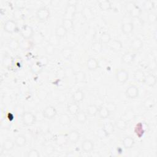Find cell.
I'll return each instance as SVG.
<instances>
[{"label": "cell", "instance_id": "obj_1", "mask_svg": "<svg viewBox=\"0 0 157 157\" xmlns=\"http://www.w3.org/2000/svg\"><path fill=\"white\" fill-rule=\"evenodd\" d=\"M21 119L23 124L26 126H31L37 121L36 115L29 111H25L21 116Z\"/></svg>", "mask_w": 157, "mask_h": 157}, {"label": "cell", "instance_id": "obj_2", "mask_svg": "<svg viewBox=\"0 0 157 157\" xmlns=\"http://www.w3.org/2000/svg\"><path fill=\"white\" fill-rule=\"evenodd\" d=\"M50 15V12L49 9L45 7V6H42L39 7L36 13V17L38 20L40 21H47Z\"/></svg>", "mask_w": 157, "mask_h": 157}, {"label": "cell", "instance_id": "obj_3", "mask_svg": "<svg viewBox=\"0 0 157 157\" xmlns=\"http://www.w3.org/2000/svg\"><path fill=\"white\" fill-rule=\"evenodd\" d=\"M19 31L20 35L24 39H31L34 33L33 28L28 25H23Z\"/></svg>", "mask_w": 157, "mask_h": 157}, {"label": "cell", "instance_id": "obj_4", "mask_svg": "<svg viewBox=\"0 0 157 157\" xmlns=\"http://www.w3.org/2000/svg\"><path fill=\"white\" fill-rule=\"evenodd\" d=\"M3 28L8 33H13L18 31V25L15 20L9 19L4 22Z\"/></svg>", "mask_w": 157, "mask_h": 157}, {"label": "cell", "instance_id": "obj_5", "mask_svg": "<svg viewBox=\"0 0 157 157\" xmlns=\"http://www.w3.org/2000/svg\"><path fill=\"white\" fill-rule=\"evenodd\" d=\"M77 4H67L65 8L64 18L73 20L77 13Z\"/></svg>", "mask_w": 157, "mask_h": 157}, {"label": "cell", "instance_id": "obj_6", "mask_svg": "<svg viewBox=\"0 0 157 157\" xmlns=\"http://www.w3.org/2000/svg\"><path fill=\"white\" fill-rule=\"evenodd\" d=\"M115 77H116V80L118 83L121 84H123L128 80L129 73L126 69H120L117 71Z\"/></svg>", "mask_w": 157, "mask_h": 157}, {"label": "cell", "instance_id": "obj_7", "mask_svg": "<svg viewBox=\"0 0 157 157\" xmlns=\"http://www.w3.org/2000/svg\"><path fill=\"white\" fill-rule=\"evenodd\" d=\"M139 88L134 85H129L125 91L126 96L131 99H136L139 96Z\"/></svg>", "mask_w": 157, "mask_h": 157}, {"label": "cell", "instance_id": "obj_8", "mask_svg": "<svg viewBox=\"0 0 157 157\" xmlns=\"http://www.w3.org/2000/svg\"><path fill=\"white\" fill-rule=\"evenodd\" d=\"M42 114L45 118L52 119L57 115V110L55 107L48 105L43 110Z\"/></svg>", "mask_w": 157, "mask_h": 157}, {"label": "cell", "instance_id": "obj_9", "mask_svg": "<svg viewBox=\"0 0 157 157\" xmlns=\"http://www.w3.org/2000/svg\"><path fill=\"white\" fill-rule=\"evenodd\" d=\"M81 14L86 21H90L94 18V13L91 8L88 6H84L81 9Z\"/></svg>", "mask_w": 157, "mask_h": 157}, {"label": "cell", "instance_id": "obj_10", "mask_svg": "<svg viewBox=\"0 0 157 157\" xmlns=\"http://www.w3.org/2000/svg\"><path fill=\"white\" fill-rule=\"evenodd\" d=\"M134 28V25L132 22L126 21L124 22L121 24V29L123 34L125 35H129L131 33H132Z\"/></svg>", "mask_w": 157, "mask_h": 157}, {"label": "cell", "instance_id": "obj_11", "mask_svg": "<svg viewBox=\"0 0 157 157\" xmlns=\"http://www.w3.org/2000/svg\"><path fill=\"white\" fill-rule=\"evenodd\" d=\"M144 42L139 37H135L130 43V48L134 51H138L143 47Z\"/></svg>", "mask_w": 157, "mask_h": 157}, {"label": "cell", "instance_id": "obj_12", "mask_svg": "<svg viewBox=\"0 0 157 157\" xmlns=\"http://www.w3.org/2000/svg\"><path fill=\"white\" fill-rule=\"evenodd\" d=\"M148 125L145 122H139L135 127V133L139 137L142 136L147 131Z\"/></svg>", "mask_w": 157, "mask_h": 157}, {"label": "cell", "instance_id": "obj_13", "mask_svg": "<svg viewBox=\"0 0 157 157\" xmlns=\"http://www.w3.org/2000/svg\"><path fill=\"white\" fill-rule=\"evenodd\" d=\"M80 137V133L77 130H72L67 134L68 142L71 144H75L78 142Z\"/></svg>", "mask_w": 157, "mask_h": 157}, {"label": "cell", "instance_id": "obj_14", "mask_svg": "<svg viewBox=\"0 0 157 157\" xmlns=\"http://www.w3.org/2000/svg\"><path fill=\"white\" fill-rule=\"evenodd\" d=\"M81 148L85 153H90L94 148V143L90 139H85L81 144Z\"/></svg>", "mask_w": 157, "mask_h": 157}, {"label": "cell", "instance_id": "obj_15", "mask_svg": "<svg viewBox=\"0 0 157 157\" xmlns=\"http://www.w3.org/2000/svg\"><path fill=\"white\" fill-rule=\"evenodd\" d=\"M109 44V47L110 50L115 52L121 51L123 48L122 42L118 39L111 40V41Z\"/></svg>", "mask_w": 157, "mask_h": 157}, {"label": "cell", "instance_id": "obj_16", "mask_svg": "<svg viewBox=\"0 0 157 157\" xmlns=\"http://www.w3.org/2000/svg\"><path fill=\"white\" fill-rule=\"evenodd\" d=\"M135 57H136L135 53L130 52H125L121 56V61L124 64H129L132 62H133V61L135 59Z\"/></svg>", "mask_w": 157, "mask_h": 157}, {"label": "cell", "instance_id": "obj_17", "mask_svg": "<svg viewBox=\"0 0 157 157\" xmlns=\"http://www.w3.org/2000/svg\"><path fill=\"white\" fill-rule=\"evenodd\" d=\"M86 67L90 71H94L99 67V62L96 58L90 57L86 61Z\"/></svg>", "mask_w": 157, "mask_h": 157}, {"label": "cell", "instance_id": "obj_18", "mask_svg": "<svg viewBox=\"0 0 157 157\" xmlns=\"http://www.w3.org/2000/svg\"><path fill=\"white\" fill-rule=\"evenodd\" d=\"M129 14L130 17L134 18H138L140 17L142 14V9L137 5L135 4L131 9L129 10Z\"/></svg>", "mask_w": 157, "mask_h": 157}, {"label": "cell", "instance_id": "obj_19", "mask_svg": "<svg viewBox=\"0 0 157 157\" xmlns=\"http://www.w3.org/2000/svg\"><path fill=\"white\" fill-rule=\"evenodd\" d=\"M134 143H135V140L134 138L130 136H125L122 140V144L124 148L126 149L131 148L133 147Z\"/></svg>", "mask_w": 157, "mask_h": 157}, {"label": "cell", "instance_id": "obj_20", "mask_svg": "<svg viewBox=\"0 0 157 157\" xmlns=\"http://www.w3.org/2000/svg\"><path fill=\"white\" fill-rule=\"evenodd\" d=\"M144 83H145L148 86L153 87L156 83V77L153 74H148L145 75Z\"/></svg>", "mask_w": 157, "mask_h": 157}, {"label": "cell", "instance_id": "obj_21", "mask_svg": "<svg viewBox=\"0 0 157 157\" xmlns=\"http://www.w3.org/2000/svg\"><path fill=\"white\" fill-rule=\"evenodd\" d=\"M54 140L56 145L59 146H62L68 142L67 134H59L55 136Z\"/></svg>", "mask_w": 157, "mask_h": 157}, {"label": "cell", "instance_id": "obj_22", "mask_svg": "<svg viewBox=\"0 0 157 157\" xmlns=\"http://www.w3.org/2000/svg\"><path fill=\"white\" fill-rule=\"evenodd\" d=\"M98 114L100 118L105 119L109 117L110 112L105 105H101L99 106Z\"/></svg>", "mask_w": 157, "mask_h": 157}, {"label": "cell", "instance_id": "obj_23", "mask_svg": "<svg viewBox=\"0 0 157 157\" xmlns=\"http://www.w3.org/2000/svg\"><path fill=\"white\" fill-rule=\"evenodd\" d=\"M14 142L16 146L18 147H22L26 145L27 142V139L25 136L23 134H18L15 137Z\"/></svg>", "mask_w": 157, "mask_h": 157}, {"label": "cell", "instance_id": "obj_24", "mask_svg": "<svg viewBox=\"0 0 157 157\" xmlns=\"http://www.w3.org/2000/svg\"><path fill=\"white\" fill-rule=\"evenodd\" d=\"M31 39V40L34 45H39L42 43L44 39V36L42 33L39 31L34 32V35Z\"/></svg>", "mask_w": 157, "mask_h": 157}, {"label": "cell", "instance_id": "obj_25", "mask_svg": "<svg viewBox=\"0 0 157 157\" xmlns=\"http://www.w3.org/2000/svg\"><path fill=\"white\" fill-rule=\"evenodd\" d=\"M72 98L74 102L77 103H79L82 102L84 99V93L82 90H77L74 91L72 95Z\"/></svg>", "mask_w": 157, "mask_h": 157}, {"label": "cell", "instance_id": "obj_26", "mask_svg": "<svg viewBox=\"0 0 157 157\" xmlns=\"http://www.w3.org/2000/svg\"><path fill=\"white\" fill-rule=\"evenodd\" d=\"M67 110L69 114L75 115V114L79 111V105L78 103L75 102L69 103L67 106Z\"/></svg>", "mask_w": 157, "mask_h": 157}, {"label": "cell", "instance_id": "obj_27", "mask_svg": "<svg viewBox=\"0 0 157 157\" xmlns=\"http://www.w3.org/2000/svg\"><path fill=\"white\" fill-rule=\"evenodd\" d=\"M145 74L144 72L141 69H137L134 72L133 77L135 80L138 82L142 83L144 82V79L145 77Z\"/></svg>", "mask_w": 157, "mask_h": 157}, {"label": "cell", "instance_id": "obj_28", "mask_svg": "<svg viewBox=\"0 0 157 157\" xmlns=\"http://www.w3.org/2000/svg\"><path fill=\"white\" fill-rule=\"evenodd\" d=\"M75 120L76 121L80 124L85 123L87 120V115L86 113L82 110H79L76 114H75Z\"/></svg>", "mask_w": 157, "mask_h": 157}, {"label": "cell", "instance_id": "obj_29", "mask_svg": "<svg viewBox=\"0 0 157 157\" xmlns=\"http://www.w3.org/2000/svg\"><path fill=\"white\" fill-rule=\"evenodd\" d=\"M103 129L107 135V136L112 134L115 131V127L113 123L111 122H105L102 126Z\"/></svg>", "mask_w": 157, "mask_h": 157}, {"label": "cell", "instance_id": "obj_30", "mask_svg": "<svg viewBox=\"0 0 157 157\" xmlns=\"http://www.w3.org/2000/svg\"><path fill=\"white\" fill-rule=\"evenodd\" d=\"M155 105V101L153 97H148L146 98L143 102V106L145 109L150 110L154 107Z\"/></svg>", "mask_w": 157, "mask_h": 157}, {"label": "cell", "instance_id": "obj_31", "mask_svg": "<svg viewBox=\"0 0 157 157\" xmlns=\"http://www.w3.org/2000/svg\"><path fill=\"white\" fill-rule=\"evenodd\" d=\"M7 45L9 48L11 50L15 51L20 48V42L15 38H12L8 42Z\"/></svg>", "mask_w": 157, "mask_h": 157}, {"label": "cell", "instance_id": "obj_32", "mask_svg": "<svg viewBox=\"0 0 157 157\" xmlns=\"http://www.w3.org/2000/svg\"><path fill=\"white\" fill-rule=\"evenodd\" d=\"M98 5L102 10H109L112 8V3L109 0H100Z\"/></svg>", "mask_w": 157, "mask_h": 157}, {"label": "cell", "instance_id": "obj_33", "mask_svg": "<svg viewBox=\"0 0 157 157\" xmlns=\"http://www.w3.org/2000/svg\"><path fill=\"white\" fill-rule=\"evenodd\" d=\"M99 107L94 104H90L87 106L86 113L90 116H95L98 114Z\"/></svg>", "mask_w": 157, "mask_h": 157}, {"label": "cell", "instance_id": "obj_34", "mask_svg": "<svg viewBox=\"0 0 157 157\" xmlns=\"http://www.w3.org/2000/svg\"><path fill=\"white\" fill-rule=\"evenodd\" d=\"M67 31H68L62 25H61L58 26L55 28V34L59 38H62V37H64L66 36Z\"/></svg>", "mask_w": 157, "mask_h": 157}, {"label": "cell", "instance_id": "obj_35", "mask_svg": "<svg viewBox=\"0 0 157 157\" xmlns=\"http://www.w3.org/2000/svg\"><path fill=\"white\" fill-rule=\"evenodd\" d=\"M59 121L61 124L63 126L69 125L71 122V119L69 114L67 113H62L59 118Z\"/></svg>", "mask_w": 157, "mask_h": 157}, {"label": "cell", "instance_id": "obj_36", "mask_svg": "<svg viewBox=\"0 0 157 157\" xmlns=\"http://www.w3.org/2000/svg\"><path fill=\"white\" fill-rule=\"evenodd\" d=\"M74 75L75 80L76 82H78V83L83 82L86 79V74L85 72L82 71H78L74 72Z\"/></svg>", "mask_w": 157, "mask_h": 157}, {"label": "cell", "instance_id": "obj_37", "mask_svg": "<svg viewBox=\"0 0 157 157\" xmlns=\"http://www.w3.org/2000/svg\"><path fill=\"white\" fill-rule=\"evenodd\" d=\"M42 69L43 67L37 61L30 65V71L34 74H40L42 72Z\"/></svg>", "mask_w": 157, "mask_h": 157}, {"label": "cell", "instance_id": "obj_38", "mask_svg": "<svg viewBox=\"0 0 157 157\" xmlns=\"http://www.w3.org/2000/svg\"><path fill=\"white\" fill-rule=\"evenodd\" d=\"M127 121H126L123 118H119L115 122V125L117 129L121 131H123L127 128Z\"/></svg>", "mask_w": 157, "mask_h": 157}, {"label": "cell", "instance_id": "obj_39", "mask_svg": "<svg viewBox=\"0 0 157 157\" xmlns=\"http://www.w3.org/2000/svg\"><path fill=\"white\" fill-rule=\"evenodd\" d=\"M15 145V144L14 142H13L12 140H11L10 139H7V140H5L4 141V142L2 143V147L4 150L10 151L13 148Z\"/></svg>", "mask_w": 157, "mask_h": 157}, {"label": "cell", "instance_id": "obj_40", "mask_svg": "<svg viewBox=\"0 0 157 157\" xmlns=\"http://www.w3.org/2000/svg\"><path fill=\"white\" fill-rule=\"evenodd\" d=\"M111 36L110 34L107 32H103L99 37V40L102 44H109L111 41Z\"/></svg>", "mask_w": 157, "mask_h": 157}, {"label": "cell", "instance_id": "obj_41", "mask_svg": "<svg viewBox=\"0 0 157 157\" xmlns=\"http://www.w3.org/2000/svg\"><path fill=\"white\" fill-rule=\"evenodd\" d=\"M62 25L67 30H71L74 27V21L72 19L63 18L62 20Z\"/></svg>", "mask_w": 157, "mask_h": 157}, {"label": "cell", "instance_id": "obj_42", "mask_svg": "<svg viewBox=\"0 0 157 157\" xmlns=\"http://www.w3.org/2000/svg\"><path fill=\"white\" fill-rule=\"evenodd\" d=\"M91 48L93 52H94L95 53H99L102 52L103 48V45L100 41H96L92 44Z\"/></svg>", "mask_w": 157, "mask_h": 157}, {"label": "cell", "instance_id": "obj_43", "mask_svg": "<svg viewBox=\"0 0 157 157\" xmlns=\"http://www.w3.org/2000/svg\"><path fill=\"white\" fill-rule=\"evenodd\" d=\"M73 53V50L71 47H64L61 51V54L63 58L66 59H69Z\"/></svg>", "mask_w": 157, "mask_h": 157}, {"label": "cell", "instance_id": "obj_44", "mask_svg": "<svg viewBox=\"0 0 157 157\" xmlns=\"http://www.w3.org/2000/svg\"><path fill=\"white\" fill-rule=\"evenodd\" d=\"M33 44L32 40L30 41L29 39H23L20 42V48L22 50H29L32 47Z\"/></svg>", "mask_w": 157, "mask_h": 157}, {"label": "cell", "instance_id": "obj_45", "mask_svg": "<svg viewBox=\"0 0 157 157\" xmlns=\"http://www.w3.org/2000/svg\"><path fill=\"white\" fill-rule=\"evenodd\" d=\"M143 7L147 12H151L155 7V3L151 0H145L143 3Z\"/></svg>", "mask_w": 157, "mask_h": 157}, {"label": "cell", "instance_id": "obj_46", "mask_svg": "<svg viewBox=\"0 0 157 157\" xmlns=\"http://www.w3.org/2000/svg\"><path fill=\"white\" fill-rule=\"evenodd\" d=\"M48 43L53 45V46H58L60 44V38L58 37L55 34H52L48 38Z\"/></svg>", "mask_w": 157, "mask_h": 157}, {"label": "cell", "instance_id": "obj_47", "mask_svg": "<svg viewBox=\"0 0 157 157\" xmlns=\"http://www.w3.org/2000/svg\"><path fill=\"white\" fill-rule=\"evenodd\" d=\"M134 113L133 110L131 109H129L124 112L122 118L124 120L126 121H129L131 120L134 118Z\"/></svg>", "mask_w": 157, "mask_h": 157}, {"label": "cell", "instance_id": "obj_48", "mask_svg": "<svg viewBox=\"0 0 157 157\" xmlns=\"http://www.w3.org/2000/svg\"><path fill=\"white\" fill-rule=\"evenodd\" d=\"M44 50H45V52L46 54H47L48 55H52L55 53V47L53 46V45L48 43L45 46Z\"/></svg>", "mask_w": 157, "mask_h": 157}, {"label": "cell", "instance_id": "obj_49", "mask_svg": "<svg viewBox=\"0 0 157 157\" xmlns=\"http://www.w3.org/2000/svg\"><path fill=\"white\" fill-rule=\"evenodd\" d=\"M42 67L46 66L48 64V62H49V59H48V58L47 56H41L38 61H37Z\"/></svg>", "mask_w": 157, "mask_h": 157}, {"label": "cell", "instance_id": "obj_50", "mask_svg": "<svg viewBox=\"0 0 157 157\" xmlns=\"http://www.w3.org/2000/svg\"><path fill=\"white\" fill-rule=\"evenodd\" d=\"M157 20V15L156 14L151 11V12H149L148 15H147V20L150 23H154L156 22Z\"/></svg>", "mask_w": 157, "mask_h": 157}, {"label": "cell", "instance_id": "obj_51", "mask_svg": "<svg viewBox=\"0 0 157 157\" xmlns=\"http://www.w3.org/2000/svg\"><path fill=\"white\" fill-rule=\"evenodd\" d=\"M47 95H48L47 92L45 90H43V89L39 90L37 92V97L41 101L45 100L47 98Z\"/></svg>", "mask_w": 157, "mask_h": 157}, {"label": "cell", "instance_id": "obj_52", "mask_svg": "<svg viewBox=\"0 0 157 157\" xmlns=\"http://www.w3.org/2000/svg\"><path fill=\"white\" fill-rule=\"evenodd\" d=\"M105 106L107 108V109L110 111V113L112 112H113L117 109L116 104L113 102H112V101H109V102H106Z\"/></svg>", "mask_w": 157, "mask_h": 157}, {"label": "cell", "instance_id": "obj_53", "mask_svg": "<svg viewBox=\"0 0 157 157\" xmlns=\"http://www.w3.org/2000/svg\"><path fill=\"white\" fill-rule=\"evenodd\" d=\"M27 156L28 157H39L40 154L37 150L33 148L28 151L27 153Z\"/></svg>", "mask_w": 157, "mask_h": 157}, {"label": "cell", "instance_id": "obj_54", "mask_svg": "<svg viewBox=\"0 0 157 157\" xmlns=\"http://www.w3.org/2000/svg\"><path fill=\"white\" fill-rule=\"evenodd\" d=\"M26 2L23 0H17L15 1V6L18 9H22L25 7Z\"/></svg>", "mask_w": 157, "mask_h": 157}, {"label": "cell", "instance_id": "obj_55", "mask_svg": "<svg viewBox=\"0 0 157 157\" xmlns=\"http://www.w3.org/2000/svg\"><path fill=\"white\" fill-rule=\"evenodd\" d=\"M22 13H21V11L20 9H17L13 11V18L14 19L18 20H20L21 18L22 17Z\"/></svg>", "mask_w": 157, "mask_h": 157}, {"label": "cell", "instance_id": "obj_56", "mask_svg": "<svg viewBox=\"0 0 157 157\" xmlns=\"http://www.w3.org/2000/svg\"><path fill=\"white\" fill-rule=\"evenodd\" d=\"M14 110H15L16 113H17L18 115L20 116V117H21V116L23 115V113L25 112V110L23 107L21 106V105H17V106L15 107V109H14Z\"/></svg>", "mask_w": 157, "mask_h": 157}, {"label": "cell", "instance_id": "obj_57", "mask_svg": "<svg viewBox=\"0 0 157 157\" xmlns=\"http://www.w3.org/2000/svg\"><path fill=\"white\" fill-rule=\"evenodd\" d=\"M44 151L45 153L47 155H51L53 153L54 151H55V148L52 145H47L45 148H44Z\"/></svg>", "mask_w": 157, "mask_h": 157}, {"label": "cell", "instance_id": "obj_58", "mask_svg": "<svg viewBox=\"0 0 157 157\" xmlns=\"http://www.w3.org/2000/svg\"><path fill=\"white\" fill-rule=\"evenodd\" d=\"M97 136L98 137H99L100 139H104L106 137H107V135L106 134V133L105 132L104 130L103 129V128H101V129H99L98 130V132H97Z\"/></svg>", "mask_w": 157, "mask_h": 157}, {"label": "cell", "instance_id": "obj_59", "mask_svg": "<svg viewBox=\"0 0 157 157\" xmlns=\"http://www.w3.org/2000/svg\"><path fill=\"white\" fill-rule=\"evenodd\" d=\"M10 97L4 96L2 97V104H5V103L6 104V102H7V104H8L9 102H7V100H10Z\"/></svg>", "mask_w": 157, "mask_h": 157}]
</instances>
